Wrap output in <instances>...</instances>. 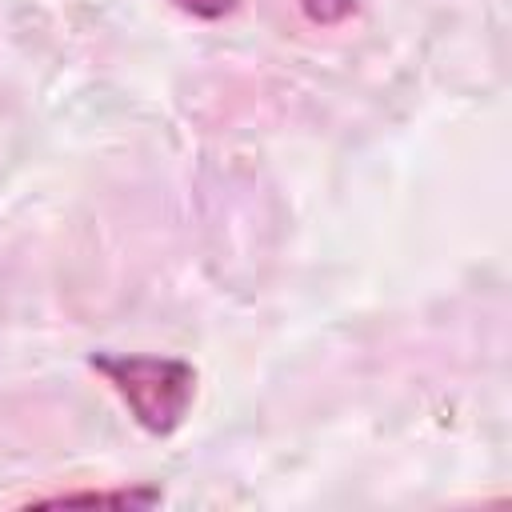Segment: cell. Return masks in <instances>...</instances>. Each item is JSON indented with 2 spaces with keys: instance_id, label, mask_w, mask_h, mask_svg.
<instances>
[{
  "instance_id": "6da1fadb",
  "label": "cell",
  "mask_w": 512,
  "mask_h": 512,
  "mask_svg": "<svg viewBox=\"0 0 512 512\" xmlns=\"http://www.w3.org/2000/svg\"><path fill=\"white\" fill-rule=\"evenodd\" d=\"M88 364L116 388V396L128 404L132 420L152 436L176 432L196 400V368L188 360L96 352V356H88Z\"/></svg>"
},
{
  "instance_id": "7a4b0ae2",
  "label": "cell",
  "mask_w": 512,
  "mask_h": 512,
  "mask_svg": "<svg viewBox=\"0 0 512 512\" xmlns=\"http://www.w3.org/2000/svg\"><path fill=\"white\" fill-rule=\"evenodd\" d=\"M160 492L152 488H140V492H72V496H52V504H120V508H132V504H156Z\"/></svg>"
},
{
  "instance_id": "3957f363",
  "label": "cell",
  "mask_w": 512,
  "mask_h": 512,
  "mask_svg": "<svg viewBox=\"0 0 512 512\" xmlns=\"http://www.w3.org/2000/svg\"><path fill=\"white\" fill-rule=\"evenodd\" d=\"M352 8H356V0H304V12L316 24H340Z\"/></svg>"
},
{
  "instance_id": "277c9868",
  "label": "cell",
  "mask_w": 512,
  "mask_h": 512,
  "mask_svg": "<svg viewBox=\"0 0 512 512\" xmlns=\"http://www.w3.org/2000/svg\"><path fill=\"white\" fill-rule=\"evenodd\" d=\"M184 12H192V16H200V20H220V16H228L240 0H176Z\"/></svg>"
}]
</instances>
